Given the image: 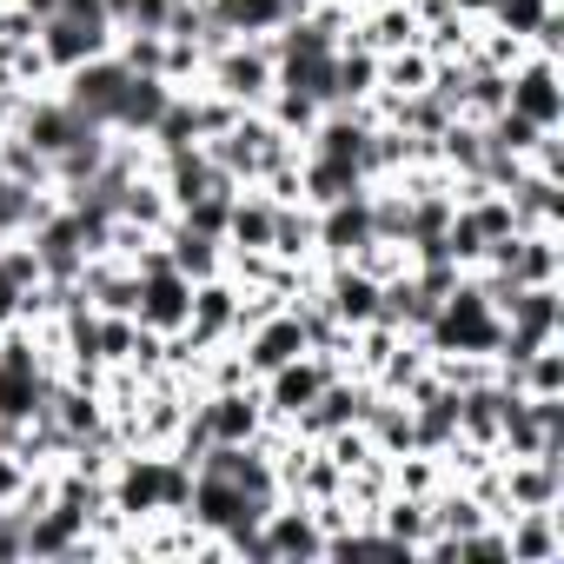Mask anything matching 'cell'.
I'll return each mask as SVG.
<instances>
[{
    "label": "cell",
    "mask_w": 564,
    "mask_h": 564,
    "mask_svg": "<svg viewBox=\"0 0 564 564\" xmlns=\"http://www.w3.org/2000/svg\"><path fill=\"white\" fill-rule=\"evenodd\" d=\"M425 346H432V359H445V352H465V359H491L498 352V339H505V319L491 313V300H485V286L465 272L458 286L438 300V319L419 333Z\"/></svg>",
    "instance_id": "1"
},
{
    "label": "cell",
    "mask_w": 564,
    "mask_h": 564,
    "mask_svg": "<svg viewBox=\"0 0 564 564\" xmlns=\"http://www.w3.org/2000/svg\"><path fill=\"white\" fill-rule=\"evenodd\" d=\"M206 153L219 160V173H232L239 186H259V173L265 166H279L286 153H300V140H286L259 107H239V120L219 133V140H206Z\"/></svg>",
    "instance_id": "2"
},
{
    "label": "cell",
    "mask_w": 564,
    "mask_h": 564,
    "mask_svg": "<svg viewBox=\"0 0 564 564\" xmlns=\"http://www.w3.org/2000/svg\"><path fill=\"white\" fill-rule=\"evenodd\" d=\"M272 80H279V67H272V47H265V41H226V47L206 54V67H199V87L226 94L232 107H265Z\"/></svg>",
    "instance_id": "3"
},
{
    "label": "cell",
    "mask_w": 564,
    "mask_h": 564,
    "mask_svg": "<svg viewBox=\"0 0 564 564\" xmlns=\"http://www.w3.org/2000/svg\"><path fill=\"white\" fill-rule=\"evenodd\" d=\"M346 366L333 359V352H300V359H286L279 372H265L259 379V405H265V425H293L319 392H326V379H339Z\"/></svg>",
    "instance_id": "4"
},
{
    "label": "cell",
    "mask_w": 564,
    "mask_h": 564,
    "mask_svg": "<svg viewBox=\"0 0 564 564\" xmlns=\"http://www.w3.org/2000/svg\"><path fill=\"white\" fill-rule=\"evenodd\" d=\"M505 113L531 120L538 133H564V87H557V54H524L505 74Z\"/></svg>",
    "instance_id": "5"
},
{
    "label": "cell",
    "mask_w": 564,
    "mask_h": 564,
    "mask_svg": "<svg viewBox=\"0 0 564 564\" xmlns=\"http://www.w3.org/2000/svg\"><path fill=\"white\" fill-rule=\"evenodd\" d=\"M127 80H133V67H127L120 54H94V61H80L74 74H61L54 87H61V100H67L74 113H87L94 127H107V133H113V113H120Z\"/></svg>",
    "instance_id": "6"
},
{
    "label": "cell",
    "mask_w": 564,
    "mask_h": 564,
    "mask_svg": "<svg viewBox=\"0 0 564 564\" xmlns=\"http://www.w3.org/2000/svg\"><path fill=\"white\" fill-rule=\"evenodd\" d=\"M232 339H239V279H232V272L193 279L186 346H193V352H213V346H232Z\"/></svg>",
    "instance_id": "7"
},
{
    "label": "cell",
    "mask_w": 564,
    "mask_h": 564,
    "mask_svg": "<svg viewBox=\"0 0 564 564\" xmlns=\"http://www.w3.org/2000/svg\"><path fill=\"white\" fill-rule=\"evenodd\" d=\"M34 47H41L47 74L61 80V74H74L80 61H94V54H113V28H107V21H74V14H47V21L34 28Z\"/></svg>",
    "instance_id": "8"
},
{
    "label": "cell",
    "mask_w": 564,
    "mask_h": 564,
    "mask_svg": "<svg viewBox=\"0 0 564 564\" xmlns=\"http://www.w3.org/2000/svg\"><path fill=\"white\" fill-rule=\"evenodd\" d=\"M232 346H239V359H246V379L259 386L265 372H279L286 359H300V352H306V333H300L293 306H272V313H265V319H252Z\"/></svg>",
    "instance_id": "9"
},
{
    "label": "cell",
    "mask_w": 564,
    "mask_h": 564,
    "mask_svg": "<svg viewBox=\"0 0 564 564\" xmlns=\"http://www.w3.org/2000/svg\"><path fill=\"white\" fill-rule=\"evenodd\" d=\"M498 319H505V333L524 339V346L564 339V293H557V279H551V286H511V293L498 300Z\"/></svg>",
    "instance_id": "10"
},
{
    "label": "cell",
    "mask_w": 564,
    "mask_h": 564,
    "mask_svg": "<svg viewBox=\"0 0 564 564\" xmlns=\"http://www.w3.org/2000/svg\"><path fill=\"white\" fill-rule=\"evenodd\" d=\"M498 485H505V511H557L564 505V458H498Z\"/></svg>",
    "instance_id": "11"
},
{
    "label": "cell",
    "mask_w": 564,
    "mask_h": 564,
    "mask_svg": "<svg viewBox=\"0 0 564 564\" xmlns=\"http://www.w3.org/2000/svg\"><path fill=\"white\" fill-rule=\"evenodd\" d=\"M319 300L333 306V319H339L346 333H359V326H372V319H379L386 279H372V272H366V265H352V259H333V265H326V279H319Z\"/></svg>",
    "instance_id": "12"
},
{
    "label": "cell",
    "mask_w": 564,
    "mask_h": 564,
    "mask_svg": "<svg viewBox=\"0 0 564 564\" xmlns=\"http://www.w3.org/2000/svg\"><path fill=\"white\" fill-rule=\"evenodd\" d=\"M372 193V186H366ZM366 193H352V199H333V206H319L313 213V259H352L366 239H372V206H366Z\"/></svg>",
    "instance_id": "13"
},
{
    "label": "cell",
    "mask_w": 564,
    "mask_h": 564,
    "mask_svg": "<svg viewBox=\"0 0 564 564\" xmlns=\"http://www.w3.org/2000/svg\"><path fill=\"white\" fill-rule=\"evenodd\" d=\"M193 405L206 412L213 425V445H246L265 432V405H259V386H226V392H193Z\"/></svg>",
    "instance_id": "14"
},
{
    "label": "cell",
    "mask_w": 564,
    "mask_h": 564,
    "mask_svg": "<svg viewBox=\"0 0 564 564\" xmlns=\"http://www.w3.org/2000/svg\"><path fill=\"white\" fill-rule=\"evenodd\" d=\"M28 518V557H87L94 551V531H87V511L47 498L41 511H21Z\"/></svg>",
    "instance_id": "15"
},
{
    "label": "cell",
    "mask_w": 564,
    "mask_h": 564,
    "mask_svg": "<svg viewBox=\"0 0 564 564\" xmlns=\"http://www.w3.org/2000/svg\"><path fill=\"white\" fill-rule=\"evenodd\" d=\"M259 544H265V557H326V524H319L313 505L293 498V505H272L265 511Z\"/></svg>",
    "instance_id": "16"
},
{
    "label": "cell",
    "mask_w": 564,
    "mask_h": 564,
    "mask_svg": "<svg viewBox=\"0 0 564 564\" xmlns=\"http://www.w3.org/2000/svg\"><path fill=\"white\" fill-rule=\"evenodd\" d=\"M505 524V557L511 564H551L564 551V511H511Z\"/></svg>",
    "instance_id": "17"
},
{
    "label": "cell",
    "mask_w": 564,
    "mask_h": 564,
    "mask_svg": "<svg viewBox=\"0 0 564 564\" xmlns=\"http://www.w3.org/2000/svg\"><path fill=\"white\" fill-rule=\"evenodd\" d=\"M359 47H372L379 61L399 54V47H419V14H412V0H379L372 14H352V34Z\"/></svg>",
    "instance_id": "18"
},
{
    "label": "cell",
    "mask_w": 564,
    "mask_h": 564,
    "mask_svg": "<svg viewBox=\"0 0 564 564\" xmlns=\"http://www.w3.org/2000/svg\"><path fill=\"white\" fill-rule=\"evenodd\" d=\"M272 219H279V199H265L259 186H239L226 213V252H272Z\"/></svg>",
    "instance_id": "19"
},
{
    "label": "cell",
    "mask_w": 564,
    "mask_h": 564,
    "mask_svg": "<svg viewBox=\"0 0 564 564\" xmlns=\"http://www.w3.org/2000/svg\"><path fill=\"white\" fill-rule=\"evenodd\" d=\"M173 94H180L173 80H160V74H133V80H127V94H120L113 133H127V140H147V133H153V120L166 113V100H173Z\"/></svg>",
    "instance_id": "20"
},
{
    "label": "cell",
    "mask_w": 564,
    "mask_h": 564,
    "mask_svg": "<svg viewBox=\"0 0 564 564\" xmlns=\"http://www.w3.org/2000/svg\"><path fill=\"white\" fill-rule=\"evenodd\" d=\"M372 180L352 166V160H313V153H300V199L319 213V206H333V199H352V193H366Z\"/></svg>",
    "instance_id": "21"
},
{
    "label": "cell",
    "mask_w": 564,
    "mask_h": 564,
    "mask_svg": "<svg viewBox=\"0 0 564 564\" xmlns=\"http://www.w3.org/2000/svg\"><path fill=\"white\" fill-rule=\"evenodd\" d=\"M505 199H511V213H518V232L557 226V213H564L557 180H551V173H538V166H524V173H518V186H505Z\"/></svg>",
    "instance_id": "22"
},
{
    "label": "cell",
    "mask_w": 564,
    "mask_h": 564,
    "mask_svg": "<svg viewBox=\"0 0 564 564\" xmlns=\"http://www.w3.org/2000/svg\"><path fill=\"white\" fill-rule=\"evenodd\" d=\"M186 147H199V100H193V87H180V94L166 100V113L153 120L147 160H166V153H186Z\"/></svg>",
    "instance_id": "23"
},
{
    "label": "cell",
    "mask_w": 564,
    "mask_h": 564,
    "mask_svg": "<svg viewBox=\"0 0 564 564\" xmlns=\"http://www.w3.org/2000/svg\"><path fill=\"white\" fill-rule=\"evenodd\" d=\"M160 246H166V259L186 272V279H213V272H226V239H206V232H193V226H166L160 232Z\"/></svg>",
    "instance_id": "24"
},
{
    "label": "cell",
    "mask_w": 564,
    "mask_h": 564,
    "mask_svg": "<svg viewBox=\"0 0 564 564\" xmlns=\"http://www.w3.org/2000/svg\"><path fill=\"white\" fill-rule=\"evenodd\" d=\"M272 259H286V265H306L313 259V206L306 199L279 206V219H272Z\"/></svg>",
    "instance_id": "25"
},
{
    "label": "cell",
    "mask_w": 564,
    "mask_h": 564,
    "mask_svg": "<svg viewBox=\"0 0 564 564\" xmlns=\"http://www.w3.org/2000/svg\"><path fill=\"white\" fill-rule=\"evenodd\" d=\"M133 352H140V319L133 313H100V372L133 366Z\"/></svg>",
    "instance_id": "26"
},
{
    "label": "cell",
    "mask_w": 564,
    "mask_h": 564,
    "mask_svg": "<svg viewBox=\"0 0 564 564\" xmlns=\"http://www.w3.org/2000/svg\"><path fill=\"white\" fill-rule=\"evenodd\" d=\"M518 392H531V399H557V392H564V352H557V339H551V346H538V352L524 359Z\"/></svg>",
    "instance_id": "27"
},
{
    "label": "cell",
    "mask_w": 564,
    "mask_h": 564,
    "mask_svg": "<svg viewBox=\"0 0 564 564\" xmlns=\"http://www.w3.org/2000/svg\"><path fill=\"white\" fill-rule=\"evenodd\" d=\"M232 193H239V186H232ZM232 193H199V199L173 206V219H180V226H193V232H206V239H226V213H232Z\"/></svg>",
    "instance_id": "28"
},
{
    "label": "cell",
    "mask_w": 564,
    "mask_h": 564,
    "mask_svg": "<svg viewBox=\"0 0 564 564\" xmlns=\"http://www.w3.org/2000/svg\"><path fill=\"white\" fill-rule=\"evenodd\" d=\"M8 557H28V518L21 505H0V564Z\"/></svg>",
    "instance_id": "29"
},
{
    "label": "cell",
    "mask_w": 564,
    "mask_h": 564,
    "mask_svg": "<svg viewBox=\"0 0 564 564\" xmlns=\"http://www.w3.org/2000/svg\"><path fill=\"white\" fill-rule=\"evenodd\" d=\"M21 306H28V286L0 265V326H21Z\"/></svg>",
    "instance_id": "30"
},
{
    "label": "cell",
    "mask_w": 564,
    "mask_h": 564,
    "mask_svg": "<svg viewBox=\"0 0 564 564\" xmlns=\"http://www.w3.org/2000/svg\"><path fill=\"white\" fill-rule=\"evenodd\" d=\"M21 100H28V87L8 74V67H0V133H8L14 127V113H21Z\"/></svg>",
    "instance_id": "31"
},
{
    "label": "cell",
    "mask_w": 564,
    "mask_h": 564,
    "mask_svg": "<svg viewBox=\"0 0 564 564\" xmlns=\"http://www.w3.org/2000/svg\"><path fill=\"white\" fill-rule=\"evenodd\" d=\"M21 485H28V465H21L14 452H0V505H14V498H21Z\"/></svg>",
    "instance_id": "32"
},
{
    "label": "cell",
    "mask_w": 564,
    "mask_h": 564,
    "mask_svg": "<svg viewBox=\"0 0 564 564\" xmlns=\"http://www.w3.org/2000/svg\"><path fill=\"white\" fill-rule=\"evenodd\" d=\"M61 14H74V21H107L100 0H61Z\"/></svg>",
    "instance_id": "33"
},
{
    "label": "cell",
    "mask_w": 564,
    "mask_h": 564,
    "mask_svg": "<svg viewBox=\"0 0 564 564\" xmlns=\"http://www.w3.org/2000/svg\"><path fill=\"white\" fill-rule=\"evenodd\" d=\"M445 8H452V14H465V21H485L491 0H445Z\"/></svg>",
    "instance_id": "34"
},
{
    "label": "cell",
    "mask_w": 564,
    "mask_h": 564,
    "mask_svg": "<svg viewBox=\"0 0 564 564\" xmlns=\"http://www.w3.org/2000/svg\"><path fill=\"white\" fill-rule=\"evenodd\" d=\"M14 8H28L34 21H47V14H61V0H14Z\"/></svg>",
    "instance_id": "35"
},
{
    "label": "cell",
    "mask_w": 564,
    "mask_h": 564,
    "mask_svg": "<svg viewBox=\"0 0 564 564\" xmlns=\"http://www.w3.org/2000/svg\"><path fill=\"white\" fill-rule=\"evenodd\" d=\"M8 239H14V232H0V246H8Z\"/></svg>",
    "instance_id": "36"
}]
</instances>
